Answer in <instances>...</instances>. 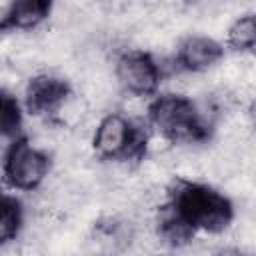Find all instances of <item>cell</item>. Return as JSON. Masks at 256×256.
I'll use <instances>...</instances> for the list:
<instances>
[{
    "instance_id": "6da1fadb",
    "label": "cell",
    "mask_w": 256,
    "mask_h": 256,
    "mask_svg": "<svg viewBox=\"0 0 256 256\" xmlns=\"http://www.w3.org/2000/svg\"><path fill=\"white\" fill-rule=\"evenodd\" d=\"M166 206L196 234H220L234 220V206L226 194L208 184L184 178H178L170 186Z\"/></svg>"
},
{
    "instance_id": "7a4b0ae2",
    "label": "cell",
    "mask_w": 256,
    "mask_h": 256,
    "mask_svg": "<svg viewBox=\"0 0 256 256\" xmlns=\"http://www.w3.org/2000/svg\"><path fill=\"white\" fill-rule=\"evenodd\" d=\"M148 122L170 142H202L210 134L198 106L182 94H154L148 104Z\"/></svg>"
},
{
    "instance_id": "3957f363",
    "label": "cell",
    "mask_w": 256,
    "mask_h": 256,
    "mask_svg": "<svg viewBox=\"0 0 256 256\" xmlns=\"http://www.w3.org/2000/svg\"><path fill=\"white\" fill-rule=\"evenodd\" d=\"M92 148L104 160H140L146 154V134L128 116L110 112L96 126Z\"/></svg>"
},
{
    "instance_id": "277c9868",
    "label": "cell",
    "mask_w": 256,
    "mask_h": 256,
    "mask_svg": "<svg viewBox=\"0 0 256 256\" xmlns=\"http://www.w3.org/2000/svg\"><path fill=\"white\" fill-rule=\"evenodd\" d=\"M50 172V158L44 150L30 144L26 138L16 136L8 146L2 162L4 180L16 190L38 188Z\"/></svg>"
},
{
    "instance_id": "5b68a950",
    "label": "cell",
    "mask_w": 256,
    "mask_h": 256,
    "mask_svg": "<svg viewBox=\"0 0 256 256\" xmlns=\"http://www.w3.org/2000/svg\"><path fill=\"white\" fill-rule=\"evenodd\" d=\"M116 78L128 94L140 96V98H150L160 88L162 70L152 54H148L144 50H130L118 58Z\"/></svg>"
},
{
    "instance_id": "8992f818",
    "label": "cell",
    "mask_w": 256,
    "mask_h": 256,
    "mask_svg": "<svg viewBox=\"0 0 256 256\" xmlns=\"http://www.w3.org/2000/svg\"><path fill=\"white\" fill-rule=\"evenodd\" d=\"M70 96V84L52 74L34 76L24 90V106L32 116H50L60 110V106Z\"/></svg>"
},
{
    "instance_id": "52a82bcc",
    "label": "cell",
    "mask_w": 256,
    "mask_h": 256,
    "mask_svg": "<svg viewBox=\"0 0 256 256\" xmlns=\"http://www.w3.org/2000/svg\"><path fill=\"white\" fill-rule=\"evenodd\" d=\"M224 56V46L202 34H194L182 40L176 52V62L186 72H206L214 68Z\"/></svg>"
},
{
    "instance_id": "ba28073f",
    "label": "cell",
    "mask_w": 256,
    "mask_h": 256,
    "mask_svg": "<svg viewBox=\"0 0 256 256\" xmlns=\"http://www.w3.org/2000/svg\"><path fill=\"white\" fill-rule=\"evenodd\" d=\"M52 6L54 0H10L0 16V32L36 28L50 16Z\"/></svg>"
},
{
    "instance_id": "9c48e42d",
    "label": "cell",
    "mask_w": 256,
    "mask_h": 256,
    "mask_svg": "<svg viewBox=\"0 0 256 256\" xmlns=\"http://www.w3.org/2000/svg\"><path fill=\"white\" fill-rule=\"evenodd\" d=\"M24 224V208L22 202L12 196L2 192L0 194V246L16 240Z\"/></svg>"
},
{
    "instance_id": "30bf717a",
    "label": "cell",
    "mask_w": 256,
    "mask_h": 256,
    "mask_svg": "<svg viewBox=\"0 0 256 256\" xmlns=\"http://www.w3.org/2000/svg\"><path fill=\"white\" fill-rule=\"evenodd\" d=\"M158 234H160V238H162L166 244H170V246H184V244H188V242L196 236V232H194L186 222H182L166 204H164L162 210H160Z\"/></svg>"
},
{
    "instance_id": "8fae6325",
    "label": "cell",
    "mask_w": 256,
    "mask_h": 256,
    "mask_svg": "<svg viewBox=\"0 0 256 256\" xmlns=\"http://www.w3.org/2000/svg\"><path fill=\"white\" fill-rule=\"evenodd\" d=\"M22 128V106L14 94L0 88V136L16 138Z\"/></svg>"
},
{
    "instance_id": "7c38bea8",
    "label": "cell",
    "mask_w": 256,
    "mask_h": 256,
    "mask_svg": "<svg viewBox=\"0 0 256 256\" xmlns=\"http://www.w3.org/2000/svg\"><path fill=\"white\" fill-rule=\"evenodd\" d=\"M228 46L238 52H252L256 46V20L252 14H244L228 30Z\"/></svg>"
},
{
    "instance_id": "4fadbf2b",
    "label": "cell",
    "mask_w": 256,
    "mask_h": 256,
    "mask_svg": "<svg viewBox=\"0 0 256 256\" xmlns=\"http://www.w3.org/2000/svg\"><path fill=\"white\" fill-rule=\"evenodd\" d=\"M0 194H2V188H0Z\"/></svg>"
}]
</instances>
